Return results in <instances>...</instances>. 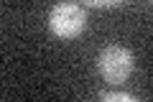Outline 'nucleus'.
<instances>
[{"instance_id": "1", "label": "nucleus", "mask_w": 153, "mask_h": 102, "mask_svg": "<svg viewBox=\"0 0 153 102\" xmlns=\"http://www.w3.org/2000/svg\"><path fill=\"white\" fill-rule=\"evenodd\" d=\"M133 69H135V56L125 46H117V43L105 46L97 56V71L110 84H123L133 74Z\"/></svg>"}, {"instance_id": "2", "label": "nucleus", "mask_w": 153, "mask_h": 102, "mask_svg": "<svg viewBox=\"0 0 153 102\" xmlns=\"http://www.w3.org/2000/svg\"><path fill=\"white\" fill-rule=\"evenodd\" d=\"M87 26V13L82 10V5H76L71 0L56 3L49 10V31L56 38H76Z\"/></svg>"}, {"instance_id": "3", "label": "nucleus", "mask_w": 153, "mask_h": 102, "mask_svg": "<svg viewBox=\"0 0 153 102\" xmlns=\"http://www.w3.org/2000/svg\"><path fill=\"white\" fill-rule=\"evenodd\" d=\"M100 100H105V102H135L138 97L135 95H128V92H102L100 95Z\"/></svg>"}, {"instance_id": "4", "label": "nucleus", "mask_w": 153, "mask_h": 102, "mask_svg": "<svg viewBox=\"0 0 153 102\" xmlns=\"http://www.w3.org/2000/svg\"><path fill=\"white\" fill-rule=\"evenodd\" d=\"M84 3L92 8H115V5H123L125 0H84Z\"/></svg>"}, {"instance_id": "5", "label": "nucleus", "mask_w": 153, "mask_h": 102, "mask_svg": "<svg viewBox=\"0 0 153 102\" xmlns=\"http://www.w3.org/2000/svg\"><path fill=\"white\" fill-rule=\"evenodd\" d=\"M151 3H153V0H151Z\"/></svg>"}]
</instances>
